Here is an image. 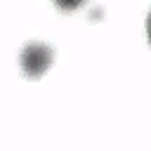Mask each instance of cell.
Instances as JSON below:
<instances>
[{"label": "cell", "instance_id": "277c9868", "mask_svg": "<svg viewBox=\"0 0 151 151\" xmlns=\"http://www.w3.org/2000/svg\"><path fill=\"white\" fill-rule=\"evenodd\" d=\"M146 33H149V42H151V12L146 17Z\"/></svg>", "mask_w": 151, "mask_h": 151}, {"label": "cell", "instance_id": "6da1fadb", "mask_svg": "<svg viewBox=\"0 0 151 151\" xmlns=\"http://www.w3.org/2000/svg\"><path fill=\"white\" fill-rule=\"evenodd\" d=\"M52 57H54V52H52L50 45L33 40V42H28V45L21 50V57H19V59H21V68H24V73H26L28 78H40L42 71L50 66Z\"/></svg>", "mask_w": 151, "mask_h": 151}, {"label": "cell", "instance_id": "7a4b0ae2", "mask_svg": "<svg viewBox=\"0 0 151 151\" xmlns=\"http://www.w3.org/2000/svg\"><path fill=\"white\" fill-rule=\"evenodd\" d=\"M85 0H54V5L57 7H61V9H66V12H71V9H76V7H80Z\"/></svg>", "mask_w": 151, "mask_h": 151}, {"label": "cell", "instance_id": "3957f363", "mask_svg": "<svg viewBox=\"0 0 151 151\" xmlns=\"http://www.w3.org/2000/svg\"><path fill=\"white\" fill-rule=\"evenodd\" d=\"M97 17H101V7H97V9H92V12H90V19H92V21H94Z\"/></svg>", "mask_w": 151, "mask_h": 151}]
</instances>
